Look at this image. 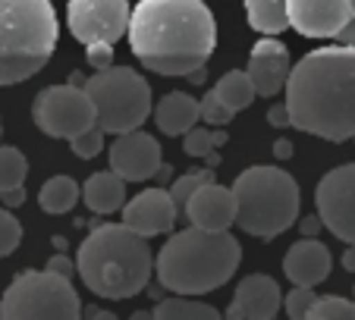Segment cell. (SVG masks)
<instances>
[{"instance_id":"21","label":"cell","mask_w":355,"mask_h":320,"mask_svg":"<svg viewBox=\"0 0 355 320\" xmlns=\"http://www.w3.org/2000/svg\"><path fill=\"white\" fill-rule=\"evenodd\" d=\"M155 320H220V311L205 301H195L192 295H173L155 305Z\"/></svg>"},{"instance_id":"32","label":"cell","mask_w":355,"mask_h":320,"mask_svg":"<svg viewBox=\"0 0 355 320\" xmlns=\"http://www.w3.org/2000/svg\"><path fill=\"white\" fill-rule=\"evenodd\" d=\"M186 154L189 157H205V154L214 148V139H211V129H201L198 123H195L192 129L186 132Z\"/></svg>"},{"instance_id":"29","label":"cell","mask_w":355,"mask_h":320,"mask_svg":"<svg viewBox=\"0 0 355 320\" xmlns=\"http://www.w3.org/2000/svg\"><path fill=\"white\" fill-rule=\"evenodd\" d=\"M19 242H22V223L7 207H0V258H10L19 248Z\"/></svg>"},{"instance_id":"12","label":"cell","mask_w":355,"mask_h":320,"mask_svg":"<svg viewBox=\"0 0 355 320\" xmlns=\"http://www.w3.org/2000/svg\"><path fill=\"white\" fill-rule=\"evenodd\" d=\"M164 163L161 145L155 135L132 129V132H120L116 141L110 145V170L126 182H148L155 179L157 167Z\"/></svg>"},{"instance_id":"40","label":"cell","mask_w":355,"mask_h":320,"mask_svg":"<svg viewBox=\"0 0 355 320\" xmlns=\"http://www.w3.org/2000/svg\"><path fill=\"white\" fill-rule=\"evenodd\" d=\"M343 267H346L349 274H355V245H349L346 251H343Z\"/></svg>"},{"instance_id":"35","label":"cell","mask_w":355,"mask_h":320,"mask_svg":"<svg viewBox=\"0 0 355 320\" xmlns=\"http://www.w3.org/2000/svg\"><path fill=\"white\" fill-rule=\"evenodd\" d=\"M336 41H340V44H355V0H352V16H349V22L336 32Z\"/></svg>"},{"instance_id":"44","label":"cell","mask_w":355,"mask_h":320,"mask_svg":"<svg viewBox=\"0 0 355 320\" xmlns=\"http://www.w3.org/2000/svg\"><path fill=\"white\" fill-rule=\"evenodd\" d=\"M352 308H355V301H352Z\"/></svg>"},{"instance_id":"38","label":"cell","mask_w":355,"mask_h":320,"mask_svg":"<svg viewBox=\"0 0 355 320\" xmlns=\"http://www.w3.org/2000/svg\"><path fill=\"white\" fill-rule=\"evenodd\" d=\"M295 223H299V220H295ZM321 226H324V223H321V217H318V213H315V217H305V220L299 223L302 235H318V229H321Z\"/></svg>"},{"instance_id":"23","label":"cell","mask_w":355,"mask_h":320,"mask_svg":"<svg viewBox=\"0 0 355 320\" xmlns=\"http://www.w3.org/2000/svg\"><path fill=\"white\" fill-rule=\"evenodd\" d=\"M248 26L261 35H280L289 28L286 19V0H245Z\"/></svg>"},{"instance_id":"20","label":"cell","mask_w":355,"mask_h":320,"mask_svg":"<svg viewBox=\"0 0 355 320\" xmlns=\"http://www.w3.org/2000/svg\"><path fill=\"white\" fill-rule=\"evenodd\" d=\"M155 123L164 135H186L189 129L198 123V100L192 94H182V91H173L167 98L157 100L155 107Z\"/></svg>"},{"instance_id":"9","label":"cell","mask_w":355,"mask_h":320,"mask_svg":"<svg viewBox=\"0 0 355 320\" xmlns=\"http://www.w3.org/2000/svg\"><path fill=\"white\" fill-rule=\"evenodd\" d=\"M32 120L51 139H73L94 126V104L82 85H51L35 98Z\"/></svg>"},{"instance_id":"37","label":"cell","mask_w":355,"mask_h":320,"mask_svg":"<svg viewBox=\"0 0 355 320\" xmlns=\"http://www.w3.org/2000/svg\"><path fill=\"white\" fill-rule=\"evenodd\" d=\"M0 198H3V207H19L22 201H26V192H22V186H16V188L0 192Z\"/></svg>"},{"instance_id":"5","label":"cell","mask_w":355,"mask_h":320,"mask_svg":"<svg viewBox=\"0 0 355 320\" xmlns=\"http://www.w3.org/2000/svg\"><path fill=\"white\" fill-rule=\"evenodd\" d=\"M60 26L51 0H0V85L38 75L57 51Z\"/></svg>"},{"instance_id":"2","label":"cell","mask_w":355,"mask_h":320,"mask_svg":"<svg viewBox=\"0 0 355 320\" xmlns=\"http://www.w3.org/2000/svg\"><path fill=\"white\" fill-rule=\"evenodd\" d=\"M289 126L327 141L355 139V44L305 53L283 85Z\"/></svg>"},{"instance_id":"27","label":"cell","mask_w":355,"mask_h":320,"mask_svg":"<svg viewBox=\"0 0 355 320\" xmlns=\"http://www.w3.org/2000/svg\"><path fill=\"white\" fill-rule=\"evenodd\" d=\"M355 308L352 301L340 299V295H324V299H315L309 311V320H352Z\"/></svg>"},{"instance_id":"15","label":"cell","mask_w":355,"mask_h":320,"mask_svg":"<svg viewBox=\"0 0 355 320\" xmlns=\"http://www.w3.org/2000/svg\"><path fill=\"white\" fill-rule=\"evenodd\" d=\"M289 69H293V60H289L286 44H280L277 38H261L255 47H252V57H248V79L255 85L258 98H270V94H280L283 85L289 79Z\"/></svg>"},{"instance_id":"31","label":"cell","mask_w":355,"mask_h":320,"mask_svg":"<svg viewBox=\"0 0 355 320\" xmlns=\"http://www.w3.org/2000/svg\"><path fill=\"white\" fill-rule=\"evenodd\" d=\"M233 116L236 114L217 100L214 91H208L205 98L198 100V120H205L208 126H230V123H233Z\"/></svg>"},{"instance_id":"43","label":"cell","mask_w":355,"mask_h":320,"mask_svg":"<svg viewBox=\"0 0 355 320\" xmlns=\"http://www.w3.org/2000/svg\"><path fill=\"white\" fill-rule=\"evenodd\" d=\"M0 135H3V126H0Z\"/></svg>"},{"instance_id":"34","label":"cell","mask_w":355,"mask_h":320,"mask_svg":"<svg viewBox=\"0 0 355 320\" xmlns=\"http://www.w3.org/2000/svg\"><path fill=\"white\" fill-rule=\"evenodd\" d=\"M47 270H51V274H57V276H67V280H73L76 264L69 258H63V254H57V258L47 260Z\"/></svg>"},{"instance_id":"1","label":"cell","mask_w":355,"mask_h":320,"mask_svg":"<svg viewBox=\"0 0 355 320\" xmlns=\"http://www.w3.org/2000/svg\"><path fill=\"white\" fill-rule=\"evenodd\" d=\"M129 47L157 75H189L217 44V22L205 0H139L129 13Z\"/></svg>"},{"instance_id":"30","label":"cell","mask_w":355,"mask_h":320,"mask_svg":"<svg viewBox=\"0 0 355 320\" xmlns=\"http://www.w3.org/2000/svg\"><path fill=\"white\" fill-rule=\"evenodd\" d=\"M318 295L311 292L309 286H295L293 292H283V311L289 314L293 320H309V311L315 305Z\"/></svg>"},{"instance_id":"7","label":"cell","mask_w":355,"mask_h":320,"mask_svg":"<svg viewBox=\"0 0 355 320\" xmlns=\"http://www.w3.org/2000/svg\"><path fill=\"white\" fill-rule=\"evenodd\" d=\"M85 94L94 104V123L107 135L132 132L151 116V88L135 69L129 66H104L85 79Z\"/></svg>"},{"instance_id":"42","label":"cell","mask_w":355,"mask_h":320,"mask_svg":"<svg viewBox=\"0 0 355 320\" xmlns=\"http://www.w3.org/2000/svg\"><path fill=\"white\" fill-rule=\"evenodd\" d=\"M211 139H214V148H220L223 141H227V135H223V132H211Z\"/></svg>"},{"instance_id":"33","label":"cell","mask_w":355,"mask_h":320,"mask_svg":"<svg viewBox=\"0 0 355 320\" xmlns=\"http://www.w3.org/2000/svg\"><path fill=\"white\" fill-rule=\"evenodd\" d=\"M88 66L92 69H104L114 63V44H107V41H94V44H88Z\"/></svg>"},{"instance_id":"25","label":"cell","mask_w":355,"mask_h":320,"mask_svg":"<svg viewBox=\"0 0 355 320\" xmlns=\"http://www.w3.org/2000/svg\"><path fill=\"white\" fill-rule=\"evenodd\" d=\"M28 176V160L19 148L0 145V192L22 186Z\"/></svg>"},{"instance_id":"4","label":"cell","mask_w":355,"mask_h":320,"mask_svg":"<svg viewBox=\"0 0 355 320\" xmlns=\"http://www.w3.org/2000/svg\"><path fill=\"white\" fill-rule=\"evenodd\" d=\"M242 245L230 229L189 226L167 239L155 260V274L167 292L173 295H208L227 286L239 270Z\"/></svg>"},{"instance_id":"6","label":"cell","mask_w":355,"mask_h":320,"mask_svg":"<svg viewBox=\"0 0 355 320\" xmlns=\"http://www.w3.org/2000/svg\"><path fill=\"white\" fill-rule=\"evenodd\" d=\"M236 226L258 239H274L299 220V186L280 167H248L233 182Z\"/></svg>"},{"instance_id":"24","label":"cell","mask_w":355,"mask_h":320,"mask_svg":"<svg viewBox=\"0 0 355 320\" xmlns=\"http://www.w3.org/2000/svg\"><path fill=\"white\" fill-rule=\"evenodd\" d=\"M214 94H217V100H220L223 107L233 110V114L245 110V107L258 98L255 85H252V79H248V73H242V69H233V73L223 75V79L214 85Z\"/></svg>"},{"instance_id":"39","label":"cell","mask_w":355,"mask_h":320,"mask_svg":"<svg viewBox=\"0 0 355 320\" xmlns=\"http://www.w3.org/2000/svg\"><path fill=\"white\" fill-rule=\"evenodd\" d=\"M274 154H277V157H283V160H286L289 154H293V141H286V139L274 141Z\"/></svg>"},{"instance_id":"16","label":"cell","mask_w":355,"mask_h":320,"mask_svg":"<svg viewBox=\"0 0 355 320\" xmlns=\"http://www.w3.org/2000/svg\"><path fill=\"white\" fill-rule=\"evenodd\" d=\"M182 213L189 217L192 226L201 229H230L236 223V198L233 188L217 186L214 179L198 186L192 195H189Z\"/></svg>"},{"instance_id":"13","label":"cell","mask_w":355,"mask_h":320,"mask_svg":"<svg viewBox=\"0 0 355 320\" xmlns=\"http://www.w3.org/2000/svg\"><path fill=\"white\" fill-rule=\"evenodd\" d=\"M352 16V0H286L289 28L305 38H336Z\"/></svg>"},{"instance_id":"22","label":"cell","mask_w":355,"mask_h":320,"mask_svg":"<svg viewBox=\"0 0 355 320\" xmlns=\"http://www.w3.org/2000/svg\"><path fill=\"white\" fill-rule=\"evenodd\" d=\"M79 186H76V179H69V176H51V179L41 186L38 192V204L44 213H54V217H60V213H69L76 207V201H79Z\"/></svg>"},{"instance_id":"17","label":"cell","mask_w":355,"mask_h":320,"mask_svg":"<svg viewBox=\"0 0 355 320\" xmlns=\"http://www.w3.org/2000/svg\"><path fill=\"white\" fill-rule=\"evenodd\" d=\"M280 308H283V292L277 286V280H270L264 274H252L239 283L227 317L230 320H270L280 314Z\"/></svg>"},{"instance_id":"19","label":"cell","mask_w":355,"mask_h":320,"mask_svg":"<svg viewBox=\"0 0 355 320\" xmlns=\"http://www.w3.org/2000/svg\"><path fill=\"white\" fill-rule=\"evenodd\" d=\"M82 201L88 204L92 213H116L126 204V179L114 173V170H104V173H92L82 186Z\"/></svg>"},{"instance_id":"36","label":"cell","mask_w":355,"mask_h":320,"mask_svg":"<svg viewBox=\"0 0 355 320\" xmlns=\"http://www.w3.org/2000/svg\"><path fill=\"white\" fill-rule=\"evenodd\" d=\"M268 123L270 126H289V110H286V104H274L268 110Z\"/></svg>"},{"instance_id":"11","label":"cell","mask_w":355,"mask_h":320,"mask_svg":"<svg viewBox=\"0 0 355 320\" xmlns=\"http://www.w3.org/2000/svg\"><path fill=\"white\" fill-rule=\"evenodd\" d=\"M67 26L82 44H114L129 28V0H69Z\"/></svg>"},{"instance_id":"8","label":"cell","mask_w":355,"mask_h":320,"mask_svg":"<svg viewBox=\"0 0 355 320\" xmlns=\"http://www.w3.org/2000/svg\"><path fill=\"white\" fill-rule=\"evenodd\" d=\"M82 301L67 276L51 270H28L16 276L0 301L3 320H76Z\"/></svg>"},{"instance_id":"28","label":"cell","mask_w":355,"mask_h":320,"mask_svg":"<svg viewBox=\"0 0 355 320\" xmlns=\"http://www.w3.org/2000/svg\"><path fill=\"white\" fill-rule=\"evenodd\" d=\"M73 154L79 160H92V157H98L101 151H104V129L94 123V126H88L85 132H79V135H73Z\"/></svg>"},{"instance_id":"3","label":"cell","mask_w":355,"mask_h":320,"mask_svg":"<svg viewBox=\"0 0 355 320\" xmlns=\"http://www.w3.org/2000/svg\"><path fill=\"white\" fill-rule=\"evenodd\" d=\"M76 274L98 299H135L155 274V254L145 235L126 223H101L79 245Z\"/></svg>"},{"instance_id":"14","label":"cell","mask_w":355,"mask_h":320,"mask_svg":"<svg viewBox=\"0 0 355 320\" xmlns=\"http://www.w3.org/2000/svg\"><path fill=\"white\" fill-rule=\"evenodd\" d=\"M120 211H123V223H126L132 233L145 235V239L170 233L176 223V204L167 188H161V186L139 192L135 198H129V204H123Z\"/></svg>"},{"instance_id":"18","label":"cell","mask_w":355,"mask_h":320,"mask_svg":"<svg viewBox=\"0 0 355 320\" xmlns=\"http://www.w3.org/2000/svg\"><path fill=\"white\" fill-rule=\"evenodd\" d=\"M330 267H334L330 248L315 235H302L283 258V270L293 280V286L315 289L318 283H324L330 276Z\"/></svg>"},{"instance_id":"41","label":"cell","mask_w":355,"mask_h":320,"mask_svg":"<svg viewBox=\"0 0 355 320\" xmlns=\"http://www.w3.org/2000/svg\"><path fill=\"white\" fill-rule=\"evenodd\" d=\"M88 317H104V320H114V314H110V311H101V308H88Z\"/></svg>"},{"instance_id":"10","label":"cell","mask_w":355,"mask_h":320,"mask_svg":"<svg viewBox=\"0 0 355 320\" xmlns=\"http://www.w3.org/2000/svg\"><path fill=\"white\" fill-rule=\"evenodd\" d=\"M318 217L346 245H355V163L330 170L318 182Z\"/></svg>"},{"instance_id":"26","label":"cell","mask_w":355,"mask_h":320,"mask_svg":"<svg viewBox=\"0 0 355 320\" xmlns=\"http://www.w3.org/2000/svg\"><path fill=\"white\" fill-rule=\"evenodd\" d=\"M211 179H214V170H195V173H182V176H176L173 186L167 188L170 198H173V204H176V213H182V207H186L189 195H192L195 188L205 186V182H211Z\"/></svg>"}]
</instances>
